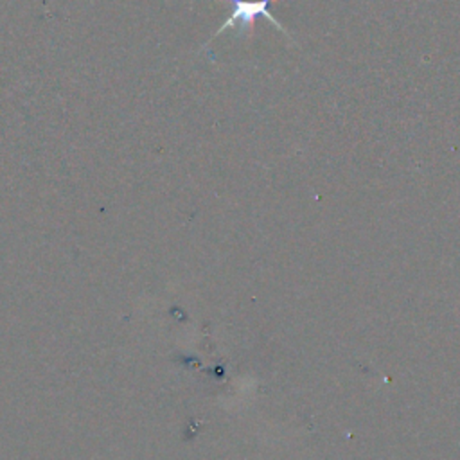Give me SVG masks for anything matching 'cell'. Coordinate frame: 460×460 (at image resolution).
Wrapping results in <instances>:
<instances>
[{
  "instance_id": "1",
  "label": "cell",
  "mask_w": 460,
  "mask_h": 460,
  "mask_svg": "<svg viewBox=\"0 0 460 460\" xmlns=\"http://www.w3.org/2000/svg\"><path fill=\"white\" fill-rule=\"evenodd\" d=\"M228 2H230V7H232L228 18H226V22L221 23V27L214 32V36L208 41H212L216 36H219L221 32H225L228 29H235L237 32H244L255 23L257 18L270 20L280 32L288 34V31L282 27V23L273 14H270V9H268L270 0H228Z\"/></svg>"
}]
</instances>
